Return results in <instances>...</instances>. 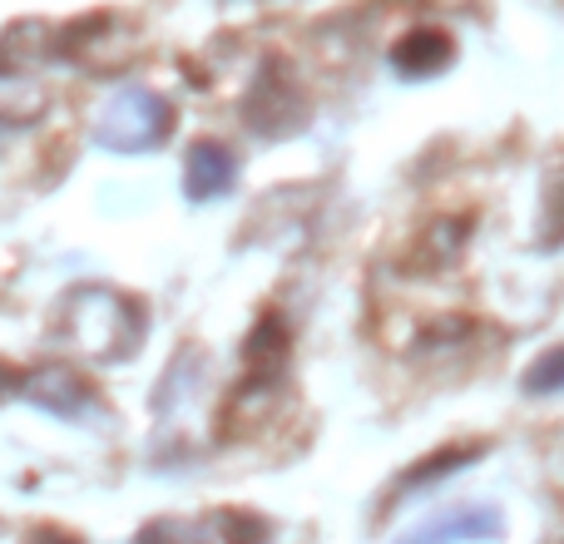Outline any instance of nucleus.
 <instances>
[{"mask_svg": "<svg viewBox=\"0 0 564 544\" xmlns=\"http://www.w3.org/2000/svg\"><path fill=\"white\" fill-rule=\"evenodd\" d=\"M560 377H564V357H560V351H550V357L540 361V371H530V377H525V387L530 391H555Z\"/></svg>", "mask_w": 564, "mask_h": 544, "instance_id": "3", "label": "nucleus"}, {"mask_svg": "<svg viewBox=\"0 0 564 544\" xmlns=\"http://www.w3.org/2000/svg\"><path fill=\"white\" fill-rule=\"evenodd\" d=\"M391 59H397V69L406 79H426V75H436V69L451 65V40L441 35V30H416V35L401 40Z\"/></svg>", "mask_w": 564, "mask_h": 544, "instance_id": "2", "label": "nucleus"}, {"mask_svg": "<svg viewBox=\"0 0 564 544\" xmlns=\"http://www.w3.org/2000/svg\"><path fill=\"white\" fill-rule=\"evenodd\" d=\"M234 174H238V164L224 144H198L194 154H188L184 188H188V198H218L234 188Z\"/></svg>", "mask_w": 564, "mask_h": 544, "instance_id": "1", "label": "nucleus"}]
</instances>
